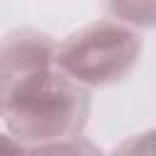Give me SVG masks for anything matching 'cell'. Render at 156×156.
I'll use <instances>...</instances> for the list:
<instances>
[{"label":"cell","instance_id":"cell-1","mask_svg":"<svg viewBox=\"0 0 156 156\" xmlns=\"http://www.w3.org/2000/svg\"><path fill=\"white\" fill-rule=\"evenodd\" d=\"M90 119V90L46 66L24 78L7 98L0 122L24 146L83 136Z\"/></svg>","mask_w":156,"mask_h":156},{"label":"cell","instance_id":"cell-2","mask_svg":"<svg viewBox=\"0 0 156 156\" xmlns=\"http://www.w3.org/2000/svg\"><path fill=\"white\" fill-rule=\"evenodd\" d=\"M141 34L117 20L90 22L56 41L54 66L83 88L124 80L141 58Z\"/></svg>","mask_w":156,"mask_h":156},{"label":"cell","instance_id":"cell-3","mask_svg":"<svg viewBox=\"0 0 156 156\" xmlns=\"http://www.w3.org/2000/svg\"><path fill=\"white\" fill-rule=\"evenodd\" d=\"M54 51L56 41L39 29H15L0 41V115L24 78L54 66Z\"/></svg>","mask_w":156,"mask_h":156},{"label":"cell","instance_id":"cell-4","mask_svg":"<svg viewBox=\"0 0 156 156\" xmlns=\"http://www.w3.org/2000/svg\"><path fill=\"white\" fill-rule=\"evenodd\" d=\"M112 20L132 29H154L156 27V0H105Z\"/></svg>","mask_w":156,"mask_h":156},{"label":"cell","instance_id":"cell-5","mask_svg":"<svg viewBox=\"0 0 156 156\" xmlns=\"http://www.w3.org/2000/svg\"><path fill=\"white\" fill-rule=\"evenodd\" d=\"M29 156H105V154L95 144H90L85 136H76V139H66V141L29 146Z\"/></svg>","mask_w":156,"mask_h":156},{"label":"cell","instance_id":"cell-6","mask_svg":"<svg viewBox=\"0 0 156 156\" xmlns=\"http://www.w3.org/2000/svg\"><path fill=\"white\" fill-rule=\"evenodd\" d=\"M110 156H156V129L127 136Z\"/></svg>","mask_w":156,"mask_h":156},{"label":"cell","instance_id":"cell-7","mask_svg":"<svg viewBox=\"0 0 156 156\" xmlns=\"http://www.w3.org/2000/svg\"><path fill=\"white\" fill-rule=\"evenodd\" d=\"M0 156H29V146L20 144L2 129L0 132Z\"/></svg>","mask_w":156,"mask_h":156}]
</instances>
